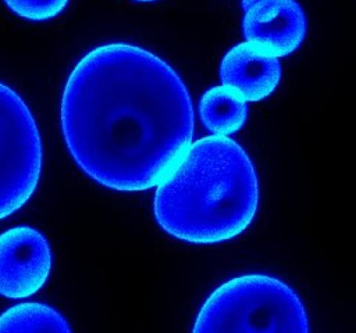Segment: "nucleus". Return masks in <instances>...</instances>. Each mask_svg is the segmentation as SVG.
I'll use <instances>...</instances> for the list:
<instances>
[{
  "label": "nucleus",
  "mask_w": 356,
  "mask_h": 333,
  "mask_svg": "<svg viewBox=\"0 0 356 333\" xmlns=\"http://www.w3.org/2000/svg\"><path fill=\"white\" fill-rule=\"evenodd\" d=\"M243 27L248 42L279 58L302 44L307 19L301 6L290 0L243 2Z\"/></svg>",
  "instance_id": "obj_6"
},
{
  "label": "nucleus",
  "mask_w": 356,
  "mask_h": 333,
  "mask_svg": "<svg viewBox=\"0 0 356 333\" xmlns=\"http://www.w3.org/2000/svg\"><path fill=\"white\" fill-rule=\"evenodd\" d=\"M52 254L44 236L29 227L0 235V295L30 297L44 286L51 273Z\"/></svg>",
  "instance_id": "obj_5"
},
{
  "label": "nucleus",
  "mask_w": 356,
  "mask_h": 333,
  "mask_svg": "<svg viewBox=\"0 0 356 333\" xmlns=\"http://www.w3.org/2000/svg\"><path fill=\"white\" fill-rule=\"evenodd\" d=\"M257 175L248 153L222 136L194 143L157 186L154 212L176 239L221 243L249 227L259 204Z\"/></svg>",
  "instance_id": "obj_2"
},
{
  "label": "nucleus",
  "mask_w": 356,
  "mask_h": 333,
  "mask_svg": "<svg viewBox=\"0 0 356 333\" xmlns=\"http://www.w3.org/2000/svg\"><path fill=\"white\" fill-rule=\"evenodd\" d=\"M200 117L208 130L227 137L241 130L248 118L246 101L235 88L221 86L203 95L200 105Z\"/></svg>",
  "instance_id": "obj_8"
},
{
  "label": "nucleus",
  "mask_w": 356,
  "mask_h": 333,
  "mask_svg": "<svg viewBox=\"0 0 356 333\" xmlns=\"http://www.w3.org/2000/svg\"><path fill=\"white\" fill-rule=\"evenodd\" d=\"M194 332L307 333L309 318L289 285L266 275L238 276L225 282L204 302Z\"/></svg>",
  "instance_id": "obj_3"
},
{
  "label": "nucleus",
  "mask_w": 356,
  "mask_h": 333,
  "mask_svg": "<svg viewBox=\"0 0 356 333\" xmlns=\"http://www.w3.org/2000/svg\"><path fill=\"white\" fill-rule=\"evenodd\" d=\"M0 332H72L58 311L39 303L15 305L0 316Z\"/></svg>",
  "instance_id": "obj_9"
},
{
  "label": "nucleus",
  "mask_w": 356,
  "mask_h": 333,
  "mask_svg": "<svg viewBox=\"0 0 356 333\" xmlns=\"http://www.w3.org/2000/svg\"><path fill=\"white\" fill-rule=\"evenodd\" d=\"M67 1H6L13 13L31 20H45L56 17L63 12Z\"/></svg>",
  "instance_id": "obj_10"
},
{
  "label": "nucleus",
  "mask_w": 356,
  "mask_h": 333,
  "mask_svg": "<svg viewBox=\"0 0 356 333\" xmlns=\"http://www.w3.org/2000/svg\"><path fill=\"white\" fill-rule=\"evenodd\" d=\"M60 123L68 151L89 178L116 191L140 192L159 186L191 146L194 111L165 60L115 43L74 67Z\"/></svg>",
  "instance_id": "obj_1"
},
{
  "label": "nucleus",
  "mask_w": 356,
  "mask_h": 333,
  "mask_svg": "<svg viewBox=\"0 0 356 333\" xmlns=\"http://www.w3.org/2000/svg\"><path fill=\"white\" fill-rule=\"evenodd\" d=\"M42 165V142L35 119L19 95L0 83V220L29 201Z\"/></svg>",
  "instance_id": "obj_4"
},
{
  "label": "nucleus",
  "mask_w": 356,
  "mask_h": 333,
  "mask_svg": "<svg viewBox=\"0 0 356 333\" xmlns=\"http://www.w3.org/2000/svg\"><path fill=\"white\" fill-rule=\"evenodd\" d=\"M282 77L278 58L245 42L232 49L220 66L223 86L235 88L245 101L264 99L276 90Z\"/></svg>",
  "instance_id": "obj_7"
}]
</instances>
